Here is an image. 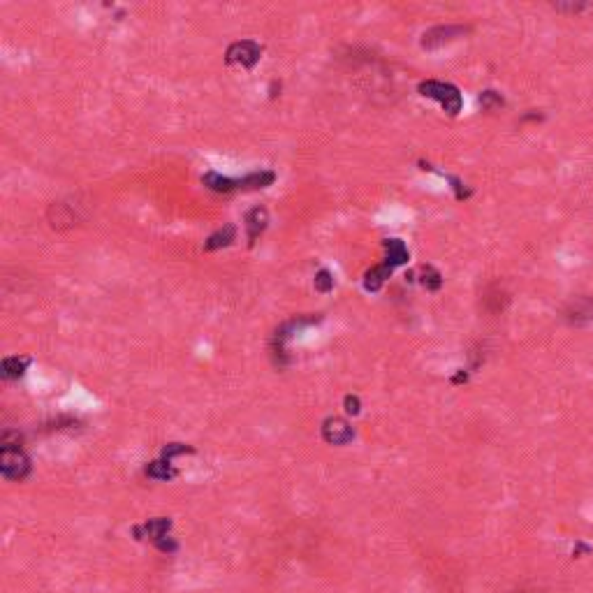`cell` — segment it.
Here are the masks:
<instances>
[{
	"instance_id": "12",
	"label": "cell",
	"mask_w": 593,
	"mask_h": 593,
	"mask_svg": "<svg viewBox=\"0 0 593 593\" xmlns=\"http://www.w3.org/2000/svg\"><path fill=\"white\" fill-rule=\"evenodd\" d=\"M234 225H225L223 230H218L216 234H211L207 243H204V248L207 250H216V248H223V246H230V243L234 241Z\"/></svg>"
},
{
	"instance_id": "9",
	"label": "cell",
	"mask_w": 593,
	"mask_h": 593,
	"mask_svg": "<svg viewBox=\"0 0 593 593\" xmlns=\"http://www.w3.org/2000/svg\"><path fill=\"white\" fill-rule=\"evenodd\" d=\"M394 272V269L383 262V264H378L374 267L371 272H366V276H364V288H366L369 292H376V290H381L383 288V283L390 279V274Z\"/></svg>"
},
{
	"instance_id": "16",
	"label": "cell",
	"mask_w": 593,
	"mask_h": 593,
	"mask_svg": "<svg viewBox=\"0 0 593 593\" xmlns=\"http://www.w3.org/2000/svg\"><path fill=\"white\" fill-rule=\"evenodd\" d=\"M331 288H334V279H331V274L327 272V269H320V272L315 274V290L329 292Z\"/></svg>"
},
{
	"instance_id": "4",
	"label": "cell",
	"mask_w": 593,
	"mask_h": 593,
	"mask_svg": "<svg viewBox=\"0 0 593 593\" xmlns=\"http://www.w3.org/2000/svg\"><path fill=\"white\" fill-rule=\"evenodd\" d=\"M322 438H325L329 445H345V442H350L355 438V431L345 420H341V417H329V420H325V424H322Z\"/></svg>"
},
{
	"instance_id": "8",
	"label": "cell",
	"mask_w": 593,
	"mask_h": 593,
	"mask_svg": "<svg viewBox=\"0 0 593 593\" xmlns=\"http://www.w3.org/2000/svg\"><path fill=\"white\" fill-rule=\"evenodd\" d=\"M267 223H269V213H267V209H260V207H257V209H253V211L248 213V216H246V230H248L250 243L264 232Z\"/></svg>"
},
{
	"instance_id": "15",
	"label": "cell",
	"mask_w": 593,
	"mask_h": 593,
	"mask_svg": "<svg viewBox=\"0 0 593 593\" xmlns=\"http://www.w3.org/2000/svg\"><path fill=\"white\" fill-rule=\"evenodd\" d=\"M422 283H424L426 290H438L442 286V279H440V274L436 272V269L424 267L422 269Z\"/></svg>"
},
{
	"instance_id": "14",
	"label": "cell",
	"mask_w": 593,
	"mask_h": 593,
	"mask_svg": "<svg viewBox=\"0 0 593 593\" xmlns=\"http://www.w3.org/2000/svg\"><path fill=\"white\" fill-rule=\"evenodd\" d=\"M570 320L573 322H580L582 318L584 320H591L593 318V302L591 299H580V302H575L573 304V311H570Z\"/></svg>"
},
{
	"instance_id": "13",
	"label": "cell",
	"mask_w": 593,
	"mask_h": 593,
	"mask_svg": "<svg viewBox=\"0 0 593 593\" xmlns=\"http://www.w3.org/2000/svg\"><path fill=\"white\" fill-rule=\"evenodd\" d=\"M146 476L153 478V480H172L177 476V471L172 468L170 459H160V461H153L146 466Z\"/></svg>"
},
{
	"instance_id": "6",
	"label": "cell",
	"mask_w": 593,
	"mask_h": 593,
	"mask_svg": "<svg viewBox=\"0 0 593 593\" xmlns=\"http://www.w3.org/2000/svg\"><path fill=\"white\" fill-rule=\"evenodd\" d=\"M204 186L211 188L213 193H232V191H241V179H230V177H220L216 172L204 174Z\"/></svg>"
},
{
	"instance_id": "17",
	"label": "cell",
	"mask_w": 593,
	"mask_h": 593,
	"mask_svg": "<svg viewBox=\"0 0 593 593\" xmlns=\"http://www.w3.org/2000/svg\"><path fill=\"white\" fill-rule=\"evenodd\" d=\"M480 105L485 109H496V107H503V98L498 96L496 91H485L480 96Z\"/></svg>"
},
{
	"instance_id": "3",
	"label": "cell",
	"mask_w": 593,
	"mask_h": 593,
	"mask_svg": "<svg viewBox=\"0 0 593 593\" xmlns=\"http://www.w3.org/2000/svg\"><path fill=\"white\" fill-rule=\"evenodd\" d=\"M262 56V49L260 44H255L253 39H241V42H234L227 46L225 60L230 65H241V68H253Z\"/></svg>"
},
{
	"instance_id": "7",
	"label": "cell",
	"mask_w": 593,
	"mask_h": 593,
	"mask_svg": "<svg viewBox=\"0 0 593 593\" xmlns=\"http://www.w3.org/2000/svg\"><path fill=\"white\" fill-rule=\"evenodd\" d=\"M385 250H387V257H385V262L390 264L392 269L394 267H399V264H406L408 262V248H406V243H403L401 239H387L385 241Z\"/></svg>"
},
{
	"instance_id": "1",
	"label": "cell",
	"mask_w": 593,
	"mask_h": 593,
	"mask_svg": "<svg viewBox=\"0 0 593 593\" xmlns=\"http://www.w3.org/2000/svg\"><path fill=\"white\" fill-rule=\"evenodd\" d=\"M417 91H420V96L424 98H431V100H438L440 107L445 109L449 116H457L461 112V93L457 86L452 84H442V82H422L417 86Z\"/></svg>"
},
{
	"instance_id": "19",
	"label": "cell",
	"mask_w": 593,
	"mask_h": 593,
	"mask_svg": "<svg viewBox=\"0 0 593 593\" xmlns=\"http://www.w3.org/2000/svg\"><path fill=\"white\" fill-rule=\"evenodd\" d=\"M554 7H556V10H561V12H573V14H577V12H582L587 5H584V3H556Z\"/></svg>"
},
{
	"instance_id": "11",
	"label": "cell",
	"mask_w": 593,
	"mask_h": 593,
	"mask_svg": "<svg viewBox=\"0 0 593 593\" xmlns=\"http://www.w3.org/2000/svg\"><path fill=\"white\" fill-rule=\"evenodd\" d=\"M30 359L28 357H5L3 359V366H0V374L7 381H14V378H21L23 371L28 369Z\"/></svg>"
},
{
	"instance_id": "2",
	"label": "cell",
	"mask_w": 593,
	"mask_h": 593,
	"mask_svg": "<svg viewBox=\"0 0 593 593\" xmlns=\"http://www.w3.org/2000/svg\"><path fill=\"white\" fill-rule=\"evenodd\" d=\"M0 473L7 480H23L30 473V459L21 449H0Z\"/></svg>"
},
{
	"instance_id": "18",
	"label": "cell",
	"mask_w": 593,
	"mask_h": 593,
	"mask_svg": "<svg viewBox=\"0 0 593 593\" xmlns=\"http://www.w3.org/2000/svg\"><path fill=\"white\" fill-rule=\"evenodd\" d=\"M343 403H345V413H347V415H357V413H359V399H357V397L347 394Z\"/></svg>"
},
{
	"instance_id": "5",
	"label": "cell",
	"mask_w": 593,
	"mask_h": 593,
	"mask_svg": "<svg viewBox=\"0 0 593 593\" xmlns=\"http://www.w3.org/2000/svg\"><path fill=\"white\" fill-rule=\"evenodd\" d=\"M466 30H468V28H464V26H438V28H431V30H426V33L422 35V46H424V49H438V46L452 42V39L464 35Z\"/></svg>"
},
{
	"instance_id": "10",
	"label": "cell",
	"mask_w": 593,
	"mask_h": 593,
	"mask_svg": "<svg viewBox=\"0 0 593 593\" xmlns=\"http://www.w3.org/2000/svg\"><path fill=\"white\" fill-rule=\"evenodd\" d=\"M170 526H172V521L170 519H165V517H158V519H148L144 526L137 528V535H148L153 542H158L160 537L167 535L170 531Z\"/></svg>"
}]
</instances>
